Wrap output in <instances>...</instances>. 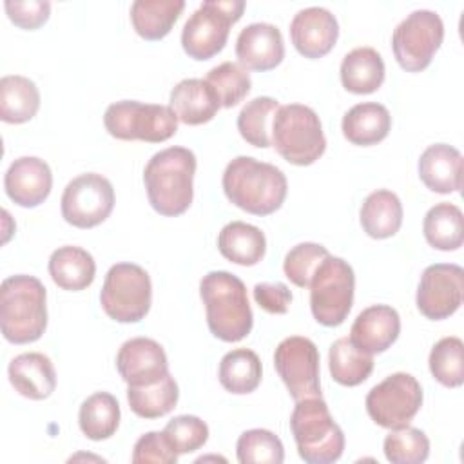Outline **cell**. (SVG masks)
Wrapping results in <instances>:
<instances>
[{
	"label": "cell",
	"instance_id": "obj_1",
	"mask_svg": "<svg viewBox=\"0 0 464 464\" xmlns=\"http://www.w3.org/2000/svg\"><path fill=\"white\" fill-rule=\"evenodd\" d=\"M223 192L228 201L254 216L281 208L288 183L281 169L250 156L234 158L223 172Z\"/></svg>",
	"mask_w": 464,
	"mask_h": 464
},
{
	"label": "cell",
	"instance_id": "obj_2",
	"mask_svg": "<svg viewBox=\"0 0 464 464\" xmlns=\"http://www.w3.org/2000/svg\"><path fill=\"white\" fill-rule=\"evenodd\" d=\"M196 156L185 147H167L156 152L143 170L150 207L167 218L183 214L194 198Z\"/></svg>",
	"mask_w": 464,
	"mask_h": 464
},
{
	"label": "cell",
	"instance_id": "obj_3",
	"mask_svg": "<svg viewBox=\"0 0 464 464\" xmlns=\"http://www.w3.org/2000/svg\"><path fill=\"white\" fill-rule=\"evenodd\" d=\"M199 295L207 324L214 337L225 343L245 339L254 324L245 283L225 270H212L199 281Z\"/></svg>",
	"mask_w": 464,
	"mask_h": 464
},
{
	"label": "cell",
	"instance_id": "obj_4",
	"mask_svg": "<svg viewBox=\"0 0 464 464\" xmlns=\"http://www.w3.org/2000/svg\"><path fill=\"white\" fill-rule=\"evenodd\" d=\"M47 292L34 276L16 274L0 286V328L13 344L34 343L47 328Z\"/></svg>",
	"mask_w": 464,
	"mask_h": 464
},
{
	"label": "cell",
	"instance_id": "obj_5",
	"mask_svg": "<svg viewBox=\"0 0 464 464\" xmlns=\"http://www.w3.org/2000/svg\"><path fill=\"white\" fill-rule=\"evenodd\" d=\"M290 430L299 457L308 464H332L341 459L344 433L330 415L323 397L295 401Z\"/></svg>",
	"mask_w": 464,
	"mask_h": 464
},
{
	"label": "cell",
	"instance_id": "obj_6",
	"mask_svg": "<svg viewBox=\"0 0 464 464\" xmlns=\"http://www.w3.org/2000/svg\"><path fill=\"white\" fill-rule=\"evenodd\" d=\"M272 147L292 165L317 161L326 149V138L315 111L301 103L279 105L272 120Z\"/></svg>",
	"mask_w": 464,
	"mask_h": 464
},
{
	"label": "cell",
	"instance_id": "obj_7",
	"mask_svg": "<svg viewBox=\"0 0 464 464\" xmlns=\"http://www.w3.org/2000/svg\"><path fill=\"white\" fill-rule=\"evenodd\" d=\"M103 125L107 132L116 140L160 143L176 134L178 116L170 105L121 100L107 107L103 114Z\"/></svg>",
	"mask_w": 464,
	"mask_h": 464
},
{
	"label": "cell",
	"instance_id": "obj_8",
	"mask_svg": "<svg viewBox=\"0 0 464 464\" xmlns=\"http://www.w3.org/2000/svg\"><path fill=\"white\" fill-rule=\"evenodd\" d=\"M243 0H205L183 25V51L199 62L216 56L228 40L230 25L243 16Z\"/></svg>",
	"mask_w": 464,
	"mask_h": 464
},
{
	"label": "cell",
	"instance_id": "obj_9",
	"mask_svg": "<svg viewBox=\"0 0 464 464\" xmlns=\"http://www.w3.org/2000/svg\"><path fill=\"white\" fill-rule=\"evenodd\" d=\"M310 310L323 326H339L353 304V268L335 256H326L310 279Z\"/></svg>",
	"mask_w": 464,
	"mask_h": 464
},
{
	"label": "cell",
	"instance_id": "obj_10",
	"mask_svg": "<svg viewBox=\"0 0 464 464\" xmlns=\"http://www.w3.org/2000/svg\"><path fill=\"white\" fill-rule=\"evenodd\" d=\"M152 301V283L145 268L136 263H116L105 274L100 292L103 312L118 323H138Z\"/></svg>",
	"mask_w": 464,
	"mask_h": 464
},
{
	"label": "cell",
	"instance_id": "obj_11",
	"mask_svg": "<svg viewBox=\"0 0 464 464\" xmlns=\"http://www.w3.org/2000/svg\"><path fill=\"white\" fill-rule=\"evenodd\" d=\"M444 40L442 18L430 9L411 11L392 34L397 63L408 72H419L431 63Z\"/></svg>",
	"mask_w": 464,
	"mask_h": 464
},
{
	"label": "cell",
	"instance_id": "obj_12",
	"mask_svg": "<svg viewBox=\"0 0 464 464\" xmlns=\"http://www.w3.org/2000/svg\"><path fill=\"white\" fill-rule=\"evenodd\" d=\"M420 406L422 388L419 381L406 372L388 375L366 395V411L370 419L388 430L410 424Z\"/></svg>",
	"mask_w": 464,
	"mask_h": 464
},
{
	"label": "cell",
	"instance_id": "obj_13",
	"mask_svg": "<svg viewBox=\"0 0 464 464\" xmlns=\"http://www.w3.org/2000/svg\"><path fill=\"white\" fill-rule=\"evenodd\" d=\"M62 216L76 228H92L103 223L114 208L112 183L96 172L71 179L62 194Z\"/></svg>",
	"mask_w": 464,
	"mask_h": 464
},
{
	"label": "cell",
	"instance_id": "obj_14",
	"mask_svg": "<svg viewBox=\"0 0 464 464\" xmlns=\"http://www.w3.org/2000/svg\"><path fill=\"white\" fill-rule=\"evenodd\" d=\"M274 366L294 401L321 397L319 350L308 337L283 339L274 352Z\"/></svg>",
	"mask_w": 464,
	"mask_h": 464
},
{
	"label": "cell",
	"instance_id": "obj_15",
	"mask_svg": "<svg viewBox=\"0 0 464 464\" xmlns=\"http://www.w3.org/2000/svg\"><path fill=\"white\" fill-rule=\"evenodd\" d=\"M464 299V270L453 263H435L424 268L417 288V308L431 321L453 315Z\"/></svg>",
	"mask_w": 464,
	"mask_h": 464
},
{
	"label": "cell",
	"instance_id": "obj_16",
	"mask_svg": "<svg viewBox=\"0 0 464 464\" xmlns=\"http://www.w3.org/2000/svg\"><path fill=\"white\" fill-rule=\"evenodd\" d=\"M116 368L129 386H147L169 373V361L163 346L154 339L132 337L120 346Z\"/></svg>",
	"mask_w": 464,
	"mask_h": 464
},
{
	"label": "cell",
	"instance_id": "obj_17",
	"mask_svg": "<svg viewBox=\"0 0 464 464\" xmlns=\"http://www.w3.org/2000/svg\"><path fill=\"white\" fill-rule=\"evenodd\" d=\"M339 36L337 18L324 7H304L290 22L294 47L304 58H321L332 51Z\"/></svg>",
	"mask_w": 464,
	"mask_h": 464
},
{
	"label": "cell",
	"instance_id": "obj_18",
	"mask_svg": "<svg viewBox=\"0 0 464 464\" xmlns=\"http://www.w3.org/2000/svg\"><path fill=\"white\" fill-rule=\"evenodd\" d=\"M236 56L246 71H270L285 58L281 31L268 22H254L241 29L236 40Z\"/></svg>",
	"mask_w": 464,
	"mask_h": 464
},
{
	"label": "cell",
	"instance_id": "obj_19",
	"mask_svg": "<svg viewBox=\"0 0 464 464\" xmlns=\"http://www.w3.org/2000/svg\"><path fill=\"white\" fill-rule=\"evenodd\" d=\"M4 187L11 201L33 208L47 199L53 187V174L44 160L36 156H22L5 170Z\"/></svg>",
	"mask_w": 464,
	"mask_h": 464
},
{
	"label": "cell",
	"instance_id": "obj_20",
	"mask_svg": "<svg viewBox=\"0 0 464 464\" xmlns=\"http://www.w3.org/2000/svg\"><path fill=\"white\" fill-rule=\"evenodd\" d=\"M399 332L401 317L397 310L388 304H372L355 317L348 339L373 355L386 352L397 341Z\"/></svg>",
	"mask_w": 464,
	"mask_h": 464
},
{
	"label": "cell",
	"instance_id": "obj_21",
	"mask_svg": "<svg viewBox=\"0 0 464 464\" xmlns=\"http://www.w3.org/2000/svg\"><path fill=\"white\" fill-rule=\"evenodd\" d=\"M13 388L33 401L47 399L56 388V372L51 359L40 352L16 355L7 368Z\"/></svg>",
	"mask_w": 464,
	"mask_h": 464
},
{
	"label": "cell",
	"instance_id": "obj_22",
	"mask_svg": "<svg viewBox=\"0 0 464 464\" xmlns=\"http://www.w3.org/2000/svg\"><path fill=\"white\" fill-rule=\"evenodd\" d=\"M419 178L437 194L457 192L462 187V154L446 143L430 145L419 158Z\"/></svg>",
	"mask_w": 464,
	"mask_h": 464
},
{
	"label": "cell",
	"instance_id": "obj_23",
	"mask_svg": "<svg viewBox=\"0 0 464 464\" xmlns=\"http://www.w3.org/2000/svg\"><path fill=\"white\" fill-rule=\"evenodd\" d=\"M221 103L214 89L199 78H185L170 91V109L185 125H201L210 121Z\"/></svg>",
	"mask_w": 464,
	"mask_h": 464
},
{
	"label": "cell",
	"instance_id": "obj_24",
	"mask_svg": "<svg viewBox=\"0 0 464 464\" xmlns=\"http://www.w3.org/2000/svg\"><path fill=\"white\" fill-rule=\"evenodd\" d=\"M341 129L350 143L368 147L388 136L392 129V116L384 105L377 102H364L346 111Z\"/></svg>",
	"mask_w": 464,
	"mask_h": 464
},
{
	"label": "cell",
	"instance_id": "obj_25",
	"mask_svg": "<svg viewBox=\"0 0 464 464\" xmlns=\"http://www.w3.org/2000/svg\"><path fill=\"white\" fill-rule=\"evenodd\" d=\"M341 83L353 94L375 92L384 82V62L373 47H355L341 62Z\"/></svg>",
	"mask_w": 464,
	"mask_h": 464
},
{
	"label": "cell",
	"instance_id": "obj_26",
	"mask_svg": "<svg viewBox=\"0 0 464 464\" xmlns=\"http://www.w3.org/2000/svg\"><path fill=\"white\" fill-rule=\"evenodd\" d=\"M218 248L230 263L252 266L263 259L266 252V237L261 228L250 223L230 221L218 236Z\"/></svg>",
	"mask_w": 464,
	"mask_h": 464
},
{
	"label": "cell",
	"instance_id": "obj_27",
	"mask_svg": "<svg viewBox=\"0 0 464 464\" xmlns=\"http://www.w3.org/2000/svg\"><path fill=\"white\" fill-rule=\"evenodd\" d=\"M49 274L62 290L78 292L94 281L96 263L85 248L65 245L51 254Z\"/></svg>",
	"mask_w": 464,
	"mask_h": 464
},
{
	"label": "cell",
	"instance_id": "obj_28",
	"mask_svg": "<svg viewBox=\"0 0 464 464\" xmlns=\"http://www.w3.org/2000/svg\"><path fill=\"white\" fill-rule=\"evenodd\" d=\"M402 225V203L392 190L379 188L366 196L361 207V227L373 239H386Z\"/></svg>",
	"mask_w": 464,
	"mask_h": 464
},
{
	"label": "cell",
	"instance_id": "obj_29",
	"mask_svg": "<svg viewBox=\"0 0 464 464\" xmlns=\"http://www.w3.org/2000/svg\"><path fill=\"white\" fill-rule=\"evenodd\" d=\"M183 9V0H136L130 5V22L141 38L161 40L170 33Z\"/></svg>",
	"mask_w": 464,
	"mask_h": 464
},
{
	"label": "cell",
	"instance_id": "obj_30",
	"mask_svg": "<svg viewBox=\"0 0 464 464\" xmlns=\"http://www.w3.org/2000/svg\"><path fill=\"white\" fill-rule=\"evenodd\" d=\"M40 109L36 83L20 74H7L0 80V118L5 123H25Z\"/></svg>",
	"mask_w": 464,
	"mask_h": 464
},
{
	"label": "cell",
	"instance_id": "obj_31",
	"mask_svg": "<svg viewBox=\"0 0 464 464\" xmlns=\"http://www.w3.org/2000/svg\"><path fill=\"white\" fill-rule=\"evenodd\" d=\"M422 232L430 246L437 250L450 252L460 248L464 243L462 210L453 203H437L426 212Z\"/></svg>",
	"mask_w": 464,
	"mask_h": 464
},
{
	"label": "cell",
	"instance_id": "obj_32",
	"mask_svg": "<svg viewBox=\"0 0 464 464\" xmlns=\"http://www.w3.org/2000/svg\"><path fill=\"white\" fill-rule=\"evenodd\" d=\"M120 404L109 392L89 395L78 411L82 433L91 440H105L112 437L120 426Z\"/></svg>",
	"mask_w": 464,
	"mask_h": 464
},
{
	"label": "cell",
	"instance_id": "obj_33",
	"mask_svg": "<svg viewBox=\"0 0 464 464\" xmlns=\"http://www.w3.org/2000/svg\"><path fill=\"white\" fill-rule=\"evenodd\" d=\"M328 368L335 382L343 386H357L370 377L373 370V355L357 348L348 337H341L330 346Z\"/></svg>",
	"mask_w": 464,
	"mask_h": 464
},
{
	"label": "cell",
	"instance_id": "obj_34",
	"mask_svg": "<svg viewBox=\"0 0 464 464\" xmlns=\"http://www.w3.org/2000/svg\"><path fill=\"white\" fill-rule=\"evenodd\" d=\"M218 377L221 386L230 393H252L261 382V361L254 350H230L219 361Z\"/></svg>",
	"mask_w": 464,
	"mask_h": 464
},
{
	"label": "cell",
	"instance_id": "obj_35",
	"mask_svg": "<svg viewBox=\"0 0 464 464\" xmlns=\"http://www.w3.org/2000/svg\"><path fill=\"white\" fill-rule=\"evenodd\" d=\"M179 397L178 384L170 373L154 384L129 386L127 401L130 410L143 419H158L174 410Z\"/></svg>",
	"mask_w": 464,
	"mask_h": 464
},
{
	"label": "cell",
	"instance_id": "obj_36",
	"mask_svg": "<svg viewBox=\"0 0 464 464\" xmlns=\"http://www.w3.org/2000/svg\"><path fill=\"white\" fill-rule=\"evenodd\" d=\"M279 109V102L270 96H257L237 114V130L241 138L259 149L272 147V120Z\"/></svg>",
	"mask_w": 464,
	"mask_h": 464
},
{
	"label": "cell",
	"instance_id": "obj_37",
	"mask_svg": "<svg viewBox=\"0 0 464 464\" xmlns=\"http://www.w3.org/2000/svg\"><path fill=\"white\" fill-rule=\"evenodd\" d=\"M430 372L446 388H459L464 382V343L459 337H442L430 352Z\"/></svg>",
	"mask_w": 464,
	"mask_h": 464
},
{
	"label": "cell",
	"instance_id": "obj_38",
	"mask_svg": "<svg viewBox=\"0 0 464 464\" xmlns=\"http://www.w3.org/2000/svg\"><path fill=\"white\" fill-rule=\"evenodd\" d=\"M384 455L393 464H420L430 455V439L419 428L410 424L392 428L384 437Z\"/></svg>",
	"mask_w": 464,
	"mask_h": 464
},
{
	"label": "cell",
	"instance_id": "obj_39",
	"mask_svg": "<svg viewBox=\"0 0 464 464\" xmlns=\"http://www.w3.org/2000/svg\"><path fill=\"white\" fill-rule=\"evenodd\" d=\"M236 453L241 464H281L285 460L281 439L263 428L243 431L237 439Z\"/></svg>",
	"mask_w": 464,
	"mask_h": 464
},
{
	"label": "cell",
	"instance_id": "obj_40",
	"mask_svg": "<svg viewBox=\"0 0 464 464\" xmlns=\"http://www.w3.org/2000/svg\"><path fill=\"white\" fill-rule=\"evenodd\" d=\"M205 82L214 89L221 107L237 105L252 87L250 74L236 62H223L207 72Z\"/></svg>",
	"mask_w": 464,
	"mask_h": 464
},
{
	"label": "cell",
	"instance_id": "obj_41",
	"mask_svg": "<svg viewBox=\"0 0 464 464\" xmlns=\"http://www.w3.org/2000/svg\"><path fill=\"white\" fill-rule=\"evenodd\" d=\"M330 256V252L319 243H299L288 250L283 261L285 276L299 288H308L310 279L319 263Z\"/></svg>",
	"mask_w": 464,
	"mask_h": 464
},
{
	"label": "cell",
	"instance_id": "obj_42",
	"mask_svg": "<svg viewBox=\"0 0 464 464\" xmlns=\"http://www.w3.org/2000/svg\"><path fill=\"white\" fill-rule=\"evenodd\" d=\"M163 435L178 455L192 453L208 440V426L196 415H178L167 422Z\"/></svg>",
	"mask_w": 464,
	"mask_h": 464
},
{
	"label": "cell",
	"instance_id": "obj_43",
	"mask_svg": "<svg viewBox=\"0 0 464 464\" xmlns=\"http://www.w3.org/2000/svg\"><path fill=\"white\" fill-rule=\"evenodd\" d=\"M178 453L172 450L169 440L165 439L163 431H149L141 435L132 450V462L134 464H176Z\"/></svg>",
	"mask_w": 464,
	"mask_h": 464
},
{
	"label": "cell",
	"instance_id": "obj_44",
	"mask_svg": "<svg viewBox=\"0 0 464 464\" xmlns=\"http://www.w3.org/2000/svg\"><path fill=\"white\" fill-rule=\"evenodd\" d=\"M4 7L14 25L29 31L45 24L51 13V4L47 0H5Z\"/></svg>",
	"mask_w": 464,
	"mask_h": 464
},
{
	"label": "cell",
	"instance_id": "obj_45",
	"mask_svg": "<svg viewBox=\"0 0 464 464\" xmlns=\"http://www.w3.org/2000/svg\"><path fill=\"white\" fill-rule=\"evenodd\" d=\"M254 299L268 314H286L292 303V292L285 283H257Z\"/></svg>",
	"mask_w": 464,
	"mask_h": 464
}]
</instances>
